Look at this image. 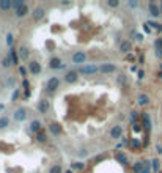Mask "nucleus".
Returning <instances> with one entry per match:
<instances>
[{"mask_svg": "<svg viewBox=\"0 0 162 173\" xmlns=\"http://www.w3.org/2000/svg\"><path fill=\"white\" fill-rule=\"evenodd\" d=\"M17 55H19V60H22V61H27V58L30 57L29 47H27V46H20V47H19V51H17Z\"/></svg>", "mask_w": 162, "mask_h": 173, "instance_id": "nucleus-16", "label": "nucleus"}, {"mask_svg": "<svg viewBox=\"0 0 162 173\" xmlns=\"http://www.w3.org/2000/svg\"><path fill=\"white\" fill-rule=\"evenodd\" d=\"M98 71H99V68L95 63H85L83 66L79 68V74H82V76H95Z\"/></svg>", "mask_w": 162, "mask_h": 173, "instance_id": "nucleus-1", "label": "nucleus"}, {"mask_svg": "<svg viewBox=\"0 0 162 173\" xmlns=\"http://www.w3.org/2000/svg\"><path fill=\"white\" fill-rule=\"evenodd\" d=\"M30 96H32V90H24V98L25 99H29Z\"/></svg>", "mask_w": 162, "mask_h": 173, "instance_id": "nucleus-45", "label": "nucleus"}, {"mask_svg": "<svg viewBox=\"0 0 162 173\" xmlns=\"http://www.w3.org/2000/svg\"><path fill=\"white\" fill-rule=\"evenodd\" d=\"M19 74H20L24 79H27V68H25V66H19Z\"/></svg>", "mask_w": 162, "mask_h": 173, "instance_id": "nucleus-37", "label": "nucleus"}, {"mask_svg": "<svg viewBox=\"0 0 162 173\" xmlns=\"http://www.w3.org/2000/svg\"><path fill=\"white\" fill-rule=\"evenodd\" d=\"M143 30H145L146 33H151V29H150V27L146 25V24H143Z\"/></svg>", "mask_w": 162, "mask_h": 173, "instance_id": "nucleus-49", "label": "nucleus"}, {"mask_svg": "<svg viewBox=\"0 0 162 173\" xmlns=\"http://www.w3.org/2000/svg\"><path fill=\"white\" fill-rule=\"evenodd\" d=\"M150 165H151V171H153V173H159V171H160V170H159V165H160V164H159V159H153Z\"/></svg>", "mask_w": 162, "mask_h": 173, "instance_id": "nucleus-30", "label": "nucleus"}, {"mask_svg": "<svg viewBox=\"0 0 162 173\" xmlns=\"http://www.w3.org/2000/svg\"><path fill=\"white\" fill-rule=\"evenodd\" d=\"M159 10H160V14H162V2L159 3Z\"/></svg>", "mask_w": 162, "mask_h": 173, "instance_id": "nucleus-54", "label": "nucleus"}, {"mask_svg": "<svg viewBox=\"0 0 162 173\" xmlns=\"http://www.w3.org/2000/svg\"><path fill=\"white\" fill-rule=\"evenodd\" d=\"M29 116V110L25 107H17L14 112H13V120L16 123H22V121H25Z\"/></svg>", "mask_w": 162, "mask_h": 173, "instance_id": "nucleus-3", "label": "nucleus"}, {"mask_svg": "<svg viewBox=\"0 0 162 173\" xmlns=\"http://www.w3.org/2000/svg\"><path fill=\"white\" fill-rule=\"evenodd\" d=\"M129 146L132 148V150H140L142 148V142H140V139H131L129 140Z\"/></svg>", "mask_w": 162, "mask_h": 173, "instance_id": "nucleus-23", "label": "nucleus"}, {"mask_svg": "<svg viewBox=\"0 0 162 173\" xmlns=\"http://www.w3.org/2000/svg\"><path fill=\"white\" fill-rule=\"evenodd\" d=\"M13 44H14V35H13V33H8V35H7V46L11 49Z\"/></svg>", "mask_w": 162, "mask_h": 173, "instance_id": "nucleus-34", "label": "nucleus"}, {"mask_svg": "<svg viewBox=\"0 0 162 173\" xmlns=\"http://www.w3.org/2000/svg\"><path fill=\"white\" fill-rule=\"evenodd\" d=\"M10 126V116L7 115H0V131H3Z\"/></svg>", "mask_w": 162, "mask_h": 173, "instance_id": "nucleus-22", "label": "nucleus"}, {"mask_svg": "<svg viewBox=\"0 0 162 173\" xmlns=\"http://www.w3.org/2000/svg\"><path fill=\"white\" fill-rule=\"evenodd\" d=\"M148 13L151 17H159L160 16V10H159V5L154 3V2H150L148 3Z\"/></svg>", "mask_w": 162, "mask_h": 173, "instance_id": "nucleus-14", "label": "nucleus"}, {"mask_svg": "<svg viewBox=\"0 0 162 173\" xmlns=\"http://www.w3.org/2000/svg\"><path fill=\"white\" fill-rule=\"evenodd\" d=\"M63 80H65L66 84H69V85L76 84V82L79 80V71H77V69H69V71H66Z\"/></svg>", "mask_w": 162, "mask_h": 173, "instance_id": "nucleus-4", "label": "nucleus"}, {"mask_svg": "<svg viewBox=\"0 0 162 173\" xmlns=\"http://www.w3.org/2000/svg\"><path fill=\"white\" fill-rule=\"evenodd\" d=\"M132 129H134V132H140L143 128H142V125H138V123H134V125H132Z\"/></svg>", "mask_w": 162, "mask_h": 173, "instance_id": "nucleus-41", "label": "nucleus"}, {"mask_svg": "<svg viewBox=\"0 0 162 173\" xmlns=\"http://www.w3.org/2000/svg\"><path fill=\"white\" fill-rule=\"evenodd\" d=\"M154 47H156V49H162V38L156 39V43H154Z\"/></svg>", "mask_w": 162, "mask_h": 173, "instance_id": "nucleus-44", "label": "nucleus"}, {"mask_svg": "<svg viewBox=\"0 0 162 173\" xmlns=\"http://www.w3.org/2000/svg\"><path fill=\"white\" fill-rule=\"evenodd\" d=\"M44 16H46V10L43 7H36L33 10V19L35 20H41V19H44Z\"/></svg>", "mask_w": 162, "mask_h": 173, "instance_id": "nucleus-18", "label": "nucleus"}, {"mask_svg": "<svg viewBox=\"0 0 162 173\" xmlns=\"http://www.w3.org/2000/svg\"><path fill=\"white\" fill-rule=\"evenodd\" d=\"M7 87L8 88H14L16 87V77L14 76H8L7 77Z\"/></svg>", "mask_w": 162, "mask_h": 173, "instance_id": "nucleus-31", "label": "nucleus"}, {"mask_svg": "<svg viewBox=\"0 0 162 173\" xmlns=\"http://www.w3.org/2000/svg\"><path fill=\"white\" fill-rule=\"evenodd\" d=\"M71 61H73V65H80V66H83V65L87 63V54L82 52V51H77V52H74V54L71 55Z\"/></svg>", "mask_w": 162, "mask_h": 173, "instance_id": "nucleus-5", "label": "nucleus"}, {"mask_svg": "<svg viewBox=\"0 0 162 173\" xmlns=\"http://www.w3.org/2000/svg\"><path fill=\"white\" fill-rule=\"evenodd\" d=\"M24 5H25L24 0H11V10H14V11H17L19 8H22Z\"/></svg>", "mask_w": 162, "mask_h": 173, "instance_id": "nucleus-25", "label": "nucleus"}, {"mask_svg": "<svg viewBox=\"0 0 162 173\" xmlns=\"http://www.w3.org/2000/svg\"><path fill=\"white\" fill-rule=\"evenodd\" d=\"M83 167H85V164H83L82 161H74V162L71 164V170H73V171H74V170H77V171H79V170H83Z\"/></svg>", "mask_w": 162, "mask_h": 173, "instance_id": "nucleus-28", "label": "nucleus"}, {"mask_svg": "<svg viewBox=\"0 0 162 173\" xmlns=\"http://www.w3.org/2000/svg\"><path fill=\"white\" fill-rule=\"evenodd\" d=\"M137 118H138V113L137 112H131V115H129V120H131V123L134 125V123L137 121Z\"/></svg>", "mask_w": 162, "mask_h": 173, "instance_id": "nucleus-39", "label": "nucleus"}, {"mask_svg": "<svg viewBox=\"0 0 162 173\" xmlns=\"http://www.w3.org/2000/svg\"><path fill=\"white\" fill-rule=\"evenodd\" d=\"M8 55H10V58H11V63H13L14 66H17V65H19V55H17V51H16L14 47H11V49H10Z\"/></svg>", "mask_w": 162, "mask_h": 173, "instance_id": "nucleus-20", "label": "nucleus"}, {"mask_svg": "<svg viewBox=\"0 0 162 173\" xmlns=\"http://www.w3.org/2000/svg\"><path fill=\"white\" fill-rule=\"evenodd\" d=\"M65 173H74V171H73V170H71V168H69V170H66V171H65Z\"/></svg>", "mask_w": 162, "mask_h": 173, "instance_id": "nucleus-55", "label": "nucleus"}, {"mask_svg": "<svg viewBox=\"0 0 162 173\" xmlns=\"http://www.w3.org/2000/svg\"><path fill=\"white\" fill-rule=\"evenodd\" d=\"M128 7H131V8H137V7H138V2H137V0H129V2H128Z\"/></svg>", "mask_w": 162, "mask_h": 173, "instance_id": "nucleus-42", "label": "nucleus"}, {"mask_svg": "<svg viewBox=\"0 0 162 173\" xmlns=\"http://www.w3.org/2000/svg\"><path fill=\"white\" fill-rule=\"evenodd\" d=\"M157 77H159V79H162V71H159V74H157Z\"/></svg>", "mask_w": 162, "mask_h": 173, "instance_id": "nucleus-53", "label": "nucleus"}, {"mask_svg": "<svg viewBox=\"0 0 162 173\" xmlns=\"http://www.w3.org/2000/svg\"><path fill=\"white\" fill-rule=\"evenodd\" d=\"M142 126H143V129L146 131V132H150L151 131V128H153V125H151V118H150V113H142Z\"/></svg>", "mask_w": 162, "mask_h": 173, "instance_id": "nucleus-12", "label": "nucleus"}, {"mask_svg": "<svg viewBox=\"0 0 162 173\" xmlns=\"http://www.w3.org/2000/svg\"><path fill=\"white\" fill-rule=\"evenodd\" d=\"M29 13H30V8H29V5H24L22 8H19L17 11H14V14H16L17 17H25Z\"/></svg>", "mask_w": 162, "mask_h": 173, "instance_id": "nucleus-21", "label": "nucleus"}, {"mask_svg": "<svg viewBox=\"0 0 162 173\" xmlns=\"http://www.w3.org/2000/svg\"><path fill=\"white\" fill-rule=\"evenodd\" d=\"M41 71H43V66H41V63H39L38 60L29 61V72H30V74H33V76H39Z\"/></svg>", "mask_w": 162, "mask_h": 173, "instance_id": "nucleus-6", "label": "nucleus"}, {"mask_svg": "<svg viewBox=\"0 0 162 173\" xmlns=\"http://www.w3.org/2000/svg\"><path fill=\"white\" fill-rule=\"evenodd\" d=\"M0 10L2 11H10L11 10V0H0Z\"/></svg>", "mask_w": 162, "mask_h": 173, "instance_id": "nucleus-26", "label": "nucleus"}, {"mask_svg": "<svg viewBox=\"0 0 162 173\" xmlns=\"http://www.w3.org/2000/svg\"><path fill=\"white\" fill-rule=\"evenodd\" d=\"M19 98H20V90L16 88V90L13 91V94H11V101H17Z\"/></svg>", "mask_w": 162, "mask_h": 173, "instance_id": "nucleus-36", "label": "nucleus"}, {"mask_svg": "<svg viewBox=\"0 0 162 173\" xmlns=\"http://www.w3.org/2000/svg\"><path fill=\"white\" fill-rule=\"evenodd\" d=\"M79 154H80V156H87V150H80Z\"/></svg>", "mask_w": 162, "mask_h": 173, "instance_id": "nucleus-51", "label": "nucleus"}, {"mask_svg": "<svg viewBox=\"0 0 162 173\" xmlns=\"http://www.w3.org/2000/svg\"><path fill=\"white\" fill-rule=\"evenodd\" d=\"M58 88H60V79H58L57 76L49 77L47 84H46V91H47L49 94H54V93H55Z\"/></svg>", "mask_w": 162, "mask_h": 173, "instance_id": "nucleus-2", "label": "nucleus"}, {"mask_svg": "<svg viewBox=\"0 0 162 173\" xmlns=\"http://www.w3.org/2000/svg\"><path fill=\"white\" fill-rule=\"evenodd\" d=\"M134 35H135V39L137 41H143V35L142 33H134Z\"/></svg>", "mask_w": 162, "mask_h": 173, "instance_id": "nucleus-46", "label": "nucleus"}, {"mask_svg": "<svg viewBox=\"0 0 162 173\" xmlns=\"http://www.w3.org/2000/svg\"><path fill=\"white\" fill-rule=\"evenodd\" d=\"M5 110V104H0V112H3Z\"/></svg>", "mask_w": 162, "mask_h": 173, "instance_id": "nucleus-52", "label": "nucleus"}, {"mask_svg": "<svg viewBox=\"0 0 162 173\" xmlns=\"http://www.w3.org/2000/svg\"><path fill=\"white\" fill-rule=\"evenodd\" d=\"M107 5L110 8H117V7H120V0H107Z\"/></svg>", "mask_w": 162, "mask_h": 173, "instance_id": "nucleus-35", "label": "nucleus"}, {"mask_svg": "<svg viewBox=\"0 0 162 173\" xmlns=\"http://www.w3.org/2000/svg\"><path fill=\"white\" fill-rule=\"evenodd\" d=\"M49 173H63V168H61V165H60V164H55V165H52V167H51Z\"/></svg>", "mask_w": 162, "mask_h": 173, "instance_id": "nucleus-33", "label": "nucleus"}, {"mask_svg": "<svg viewBox=\"0 0 162 173\" xmlns=\"http://www.w3.org/2000/svg\"><path fill=\"white\" fill-rule=\"evenodd\" d=\"M143 168H145V162H142V161H138V162H135L132 165V171L134 173H142Z\"/></svg>", "mask_w": 162, "mask_h": 173, "instance_id": "nucleus-24", "label": "nucleus"}, {"mask_svg": "<svg viewBox=\"0 0 162 173\" xmlns=\"http://www.w3.org/2000/svg\"><path fill=\"white\" fill-rule=\"evenodd\" d=\"M99 71L102 74H106V76H109V74H113L115 71H117V65H113V63H102L99 66Z\"/></svg>", "mask_w": 162, "mask_h": 173, "instance_id": "nucleus-10", "label": "nucleus"}, {"mask_svg": "<svg viewBox=\"0 0 162 173\" xmlns=\"http://www.w3.org/2000/svg\"><path fill=\"white\" fill-rule=\"evenodd\" d=\"M131 51H132V44H131V41L129 39H124V41H121L120 43V52L121 54H131Z\"/></svg>", "mask_w": 162, "mask_h": 173, "instance_id": "nucleus-15", "label": "nucleus"}, {"mask_svg": "<svg viewBox=\"0 0 162 173\" xmlns=\"http://www.w3.org/2000/svg\"><path fill=\"white\" fill-rule=\"evenodd\" d=\"M156 57L157 58H162V49H156Z\"/></svg>", "mask_w": 162, "mask_h": 173, "instance_id": "nucleus-47", "label": "nucleus"}, {"mask_svg": "<svg viewBox=\"0 0 162 173\" xmlns=\"http://www.w3.org/2000/svg\"><path fill=\"white\" fill-rule=\"evenodd\" d=\"M159 173H162V171H159Z\"/></svg>", "mask_w": 162, "mask_h": 173, "instance_id": "nucleus-56", "label": "nucleus"}, {"mask_svg": "<svg viewBox=\"0 0 162 173\" xmlns=\"http://www.w3.org/2000/svg\"><path fill=\"white\" fill-rule=\"evenodd\" d=\"M38 110H39V113H43V115H46L49 112V109H51V104H49V101L47 99H39L38 101Z\"/></svg>", "mask_w": 162, "mask_h": 173, "instance_id": "nucleus-11", "label": "nucleus"}, {"mask_svg": "<svg viewBox=\"0 0 162 173\" xmlns=\"http://www.w3.org/2000/svg\"><path fill=\"white\" fill-rule=\"evenodd\" d=\"M110 139H113V140H120V139H123V128H121L120 125L112 126V129H110Z\"/></svg>", "mask_w": 162, "mask_h": 173, "instance_id": "nucleus-8", "label": "nucleus"}, {"mask_svg": "<svg viewBox=\"0 0 162 173\" xmlns=\"http://www.w3.org/2000/svg\"><path fill=\"white\" fill-rule=\"evenodd\" d=\"M35 139H36V142H38V143H46V142H47V135H46V132H44V131L38 132V134L35 135Z\"/></svg>", "mask_w": 162, "mask_h": 173, "instance_id": "nucleus-27", "label": "nucleus"}, {"mask_svg": "<svg viewBox=\"0 0 162 173\" xmlns=\"http://www.w3.org/2000/svg\"><path fill=\"white\" fill-rule=\"evenodd\" d=\"M156 151H157L159 154H162V145H156Z\"/></svg>", "mask_w": 162, "mask_h": 173, "instance_id": "nucleus-48", "label": "nucleus"}, {"mask_svg": "<svg viewBox=\"0 0 162 173\" xmlns=\"http://www.w3.org/2000/svg\"><path fill=\"white\" fill-rule=\"evenodd\" d=\"M49 68L51 69H66V63H63L60 57H52L49 60Z\"/></svg>", "mask_w": 162, "mask_h": 173, "instance_id": "nucleus-7", "label": "nucleus"}, {"mask_svg": "<svg viewBox=\"0 0 162 173\" xmlns=\"http://www.w3.org/2000/svg\"><path fill=\"white\" fill-rule=\"evenodd\" d=\"M29 131L32 132V134H38V132H41L43 131V123L39 121V120H32L30 121V125H29Z\"/></svg>", "mask_w": 162, "mask_h": 173, "instance_id": "nucleus-9", "label": "nucleus"}, {"mask_svg": "<svg viewBox=\"0 0 162 173\" xmlns=\"http://www.w3.org/2000/svg\"><path fill=\"white\" fill-rule=\"evenodd\" d=\"M115 161L121 165H128L129 164V159H128V154L124 151H117L115 153Z\"/></svg>", "mask_w": 162, "mask_h": 173, "instance_id": "nucleus-13", "label": "nucleus"}, {"mask_svg": "<svg viewBox=\"0 0 162 173\" xmlns=\"http://www.w3.org/2000/svg\"><path fill=\"white\" fill-rule=\"evenodd\" d=\"M47 128H49V132H51L52 135H60V134L63 132V128L58 125V123H55V121H54V123H49Z\"/></svg>", "mask_w": 162, "mask_h": 173, "instance_id": "nucleus-17", "label": "nucleus"}, {"mask_svg": "<svg viewBox=\"0 0 162 173\" xmlns=\"http://www.w3.org/2000/svg\"><path fill=\"white\" fill-rule=\"evenodd\" d=\"M126 60H129V61H134V55H132V54H128V55H126Z\"/></svg>", "mask_w": 162, "mask_h": 173, "instance_id": "nucleus-50", "label": "nucleus"}, {"mask_svg": "<svg viewBox=\"0 0 162 173\" xmlns=\"http://www.w3.org/2000/svg\"><path fill=\"white\" fill-rule=\"evenodd\" d=\"M137 104L138 106H148L150 104V96L148 94H145V93H142V94H138V98H137Z\"/></svg>", "mask_w": 162, "mask_h": 173, "instance_id": "nucleus-19", "label": "nucleus"}, {"mask_svg": "<svg viewBox=\"0 0 162 173\" xmlns=\"http://www.w3.org/2000/svg\"><path fill=\"white\" fill-rule=\"evenodd\" d=\"M137 77L142 80V79L145 77V71H143V69H138V71H137Z\"/></svg>", "mask_w": 162, "mask_h": 173, "instance_id": "nucleus-43", "label": "nucleus"}, {"mask_svg": "<svg viewBox=\"0 0 162 173\" xmlns=\"http://www.w3.org/2000/svg\"><path fill=\"white\" fill-rule=\"evenodd\" d=\"M22 88H24V90H30V80L29 79H22Z\"/></svg>", "mask_w": 162, "mask_h": 173, "instance_id": "nucleus-38", "label": "nucleus"}, {"mask_svg": "<svg viewBox=\"0 0 162 173\" xmlns=\"http://www.w3.org/2000/svg\"><path fill=\"white\" fill-rule=\"evenodd\" d=\"M117 82H118L120 85H126V84H128V76H126V74H118Z\"/></svg>", "mask_w": 162, "mask_h": 173, "instance_id": "nucleus-32", "label": "nucleus"}, {"mask_svg": "<svg viewBox=\"0 0 162 173\" xmlns=\"http://www.w3.org/2000/svg\"><path fill=\"white\" fill-rule=\"evenodd\" d=\"M151 162H145V168L142 170V173H153L151 171V165H150Z\"/></svg>", "mask_w": 162, "mask_h": 173, "instance_id": "nucleus-40", "label": "nucleus"}, {"mask_svg": "<svg viewBox=\"0 0 162 173\" xmlns=\"http://www.w3.org/2000/svg\"><path fill=\"white\" fill-rule=\"evenodd\" d=\"M11 65H13V63H11V58H10V55H5V57L2 58V68H3V69H8Z\"/></svg>", "mask_w": 162, "mask_h": 173, "instance_id": "nucleus-29", "label": "nucleus"}]
</instances>
